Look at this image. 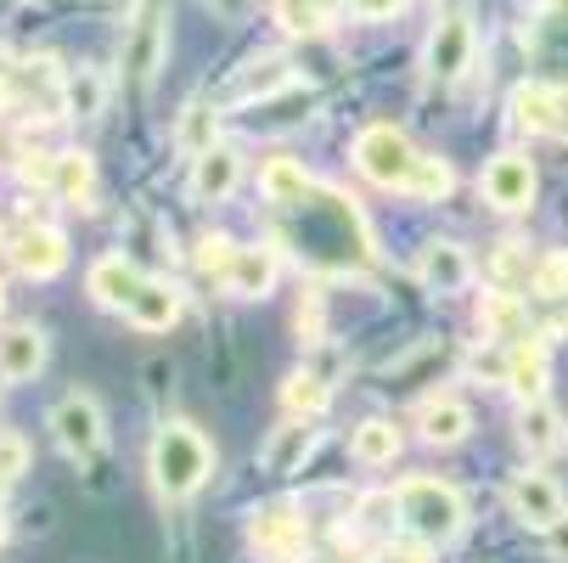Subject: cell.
I'll return each instance as SVG.
<instances>
[{
    "mask_svg": "<svg viewBox=\"0 0 568 563\" xmlns=\"http://www.w3.org/2000/svg\"><path fill=\"white\" fill-rule=\"evenodd\" d=\"M152 485L164 502H186L209 485V473H214V451L209 440L192 429V423H164L152 434Z\"/></svg>",
    "mask_w": 568,
    "mask_h": 563,
    "instance_id": "cell-1",
    "label": "cell"
},
{
    "mask_svg": "<svg viewBox=\"0 0 568 563\" xmlns=\"http://www.w3.org/2000/svg\"><path fill=\"white\" fill-rule=\"evenodd\" d=\"M394 502H399V524L412 530L423 546H450V541L462 535V519H467V513H462L456 485H445V479H428V473L399 479Z\"/></svg>",
    "mask_w": 568,
    "mask_h": 563,
    "instance_id": "cell-2",
    "label": "cell"
},
{
    "mask_svg": "<svg viewBox=\"0 0 568 563\" xmlns=\"http://www.w3.org/2000/svg\"><path fill=\"white\" fill-rule=\"evenodd\" d=\"M417 158L423 152L405 141V130H394V124H366L361 141H355L361 175L372 187H388V192H405V181H412V170H417Z\"/></svg>",
    "mask_w": 568,
    "mask_h": 563,
    "instance_id": "cell-3",
    "label": "cell"
},
{
    "mask_svg": "<svg viewBox=\"0 0 568 563\" xmlns=\"http://www.w3.org/2000/svg\"><path fill=\"white\" fill-rule=\"evenodd\" d=\"M248 546L265 563H298L310 552V519H304V507H293V502L254 507L248 513Z\"/></svg>",
    "mask_w": 568,
    "mask_h": 563,
    "instance_id": "cell-4",
    "label": "cell"
},
{
    "mask_svg": "<svg viewBox=\"0 0 568 563\" xmlns=\"http://www.w3.org/2000/svg\"><path fill=\"white\" fill-rule=\"evenodd\" d=\"M51 434H57V445L73 456V462H91V456H102V445H108V418H102V406L91 394H62L57 406H51Z\"/></svg>",
    "mask_w": 568,
    "mask_h": 563,
    "instance_id": "cell-5",
    "label": "cell"
},
{
    "mask_svg": "<svg viewBox=\"0 0 568 563\" xmlns=\"http://www.w3.org/2000/svg\"><path fill=\"white\" fill-rule=\"evenodd\" d=\"M164 57H170V12H164V0H152V7H141L135 23H130L124 79H130L135 91H146L152 79H158V68H164Z\"/></svg>",
    "mask_w": 568,
    "mask_h": 563,
    "instance_id": "cell-6",
    "label": "cell"
},
{
    "mask_svg": "<svg viewBox=\"0 0 568 563\" xmlns=\"http://www.w3.org/2000/svg\"><path fill=\"white\" fill-rule=\"evenodd\" d=\"M293 79H298V68H293V57H282V51H265V57H254V62H242L236 73H231V86H225V108H242V102H271V97H282V91H293Z\"/></svg>",
    "mask_w": 568,
    "mask_h": 563,
    "instance_id": "cell-7",
    "label": "cell"
},
{
    "mask_svg": "<svg viewBox=\"0 0 568 563\" xmlns=\"http://www.w3.org/2000/svg\"><path fill=\"white\" fill-rule=\"evenodd\" d=\"M507 502H513V513H518L529 530H557V524L568 519V502H562V491H557V479H546L540 468L513 473Z\"/></svg>",
    "mask_w": 568,
    "mask_h": 563,
    "instance_id": "cell-8",
    "label": "cell"
},
{
    "mask_svg": "<svg viewBox=\"0 0 568 563\" xmlns=\"http://www.w3.org/2000/svg\"><path fill=\"white\" fill-rule=\"evenodd\" d=\"M484 198H490L501 214H524L535 203V164L524 152H496L490 164H484Z\"/></svg>",
    "mask_w": 568,
    "mask_h": 563,
    "instance_id": "cell-9",
    "label": "cell"
},
{
    "mask_svg": "<svg viewBox=\"0 0 568 563\" xmlns=\"http://www.w3.org/2000/svg\"><path fill=\"white\" fill-rule=\"evenodd\" d=\"M473 68V18L467 12H445L428 34V79H439V86H450V79H462Z\"/></svg>",
    "mask_w": 568,
    "mask_h": 563,
    "instance_id": "cell-10",
    "label": "cell"
},
{
    "mask_svg": "<svg viewBox=\"0 0 568 563\" xmlns=\"http://www.w3.org/2000/svg\"><path fill=\"white\" fill-rule=\"evenodd\" d=\"M12 265H18L23 277H34V282L62 277V265H68V237H62L57 225H45V220L23 225V231L12 237Z\"/></svg>",
    "mask_w": 568,
    "mask_h": 563,
    "instance_id": "cell-11",
    "label": "cell"
},
{
    "mask_svg": "<svg viewBox=\"0 0 568 563\" xmlns=\"http://www.w3.org/2000/svg\"><path fill=\"white\" fill-rule=\"evenodd\" d=\"M513 119H518L529 135L568 141V97L551 91V86H518V91H513Z\"/></svg>",
    "mask_w": 568,
    "mask_h": 563,
    "instance_id": "cell-12",
    "label": "cell"
},
{
    "mask_svg": "<svg viewBox=\"0 0 568 563\" xmlns=\"http://www.w3.org/2000/svg\"><path fill=\"white\" fill-rule=\"evenodd\" d=\"M417 277L428 293H462L473 282V260L462 243H450V237H434V243H423L417 254Z\"/></svg>",
    "mask_w": 568,
    "mask_h": 563,
    "instance_id": "cell-13",
    "label": "cell"
},
{
    "mask_svg": "<svg viewBox=\"0 0 568 563\" xmlns=\"http://www.w3.org/2000/svg\"><path fill=\"white\" fill-rule=\"evenodd\" d=\"M236 181H242V152L236 147H209V152H197L192 158V198L197 203H225L231 192H236Z\"/></svg>",
    "mask_w": 568,
    "mask_h": 563,
    "instance_id": "cell-14",
    "label": "cell"
},
{
    "mask_svg": "<svg viewBox=\"0 0 568 563\" xmlns=\"http://www.w3.org/2000/svg\"><path fill=\"white\" fill-rule=\"evenodd\" d=\"M141 271L124 260V254H102L91 271H85V288H91V299L102 304V310H130L135 304V293H141Z\"/></svg>",
    "mask_w": 568,
    "mask_h": 563,
    "instance_id": "cell-15",
    "label": "cell"
},
{
    "mask_svg": "<svg viewBox=\"0 0 568 563\" xmlns=\"http://www.w3.org/2000/svg\"><path fill=\"white\" fill-rule=\"evenodd\" d=\"M546 372H551V350H546V339H518L513 350H507V389L524 400H546Z\"/></svg>",
    "mask_w": 568,
    "mask_h": 563,
    "instance_id": "cell-16",
    "label": "cell"
},
{
    "mask_svg": "<svg viewBox=\"0 0 568 563\" xmlns=\"http://www.w3.org/2000/svg\"><path fill=\"white\" fill-rule=\"evenodd\" d=\"M124 315H130V328H141V333H170L181 321V288L164 282V277H146Z\"/></svg>",
    "mask_w": 568,
    "mask_h": 563,
    "instance_id": "cell-17",
    "label": "cell"
},
{
    "mask_svg": "<svg viewBox=\"0 0 568 563\" xmlns=\"http://www.w3.org/2000/svg\"><path fill=\"white\" fill-rule=\"evenodd\" d=\"M417 429H423L428 445L450 451V445H462L473 434V412H467V400H456V394H434V400H423Z\"/></svg>",
    "mask_w": 568,
    "mask_h": 563,
    "instance_id": "cell-18",
    "label": "cell"
},
{
    "mask_svg": "<svg viewBox=\"0 0 568 563\" xmlns=\"http://www.w3.org/2000/svg\"><path fill=\"white\" fill-rule=\"evenodd\" d=\"M478 328H484V339H529V310H524V299L513 293V288H490L478 299Z\"/></svg>",
    "mask_w": 568,
    "mask_h": 563,
    "instance_id": "cell-19",
    "label": "cell"
},
{
    "mask_svg": "<svg viewBox=\"0 0 568 563\" xmlns=\"http://www.w3.org/2000/svg\"><path fill=\"white\" fill-rule=\"evenodd\" d=\"M45 366V333L40 328H12L0 333V378L7 383H29Z\"/></svg>",
    "mask_w": 568,
    "mask_h": 563,
    "instance_id": "cell-20",
    "label": "cell"
},
{
    "mask_svg": "<svg viewBox=\"0 0 568 563\" xmlns=\"http://www.w3.org/2000/svg\"><path fill=\"white\" fill-rule=\"evenodd\" d=\"M315 440H321L315 423H298V418H293V423H282V429L260 445V468H265V473H293V468H304V456L315 451Z\"/></svg>",
    "mask_w": 568,
    "mask_h": 563,
    "instance_id": "cell-21",
    "label": "cell"
},
{
    "mask_svg": "<svg viewBox=\"0 0 568 563\" xmlns=\"http://www.w3.org/2000/svg\"><path fill=\"white\" fill-rule=\"evenodd\" d=\"M225 288L236 299H265L276 288V249H236V260L225 271Z\"/></svg>",
    "mask_w": 568,
    "mask_h": 563,
    "instance_id": "cell-22",
    "label": "cell"
},
{
    "mask_svg": "<svg viewBox=\"0 0 568 563\" xmlns=\"http://www.w3.org/2000/svg\"><path fill=\"white\" fill-rule=\"evenodd\" d=\"M51 192H57L62 203H73V209H91V203H97V158H91V152H62Z\"/></svg>",
    "mask_w": 568,
    "mask_h": 563,
    "instance_id": "cell-23",
    "label": "cell"
},
{
    "mask_svg": "<svg viewBox=\"0 0 568 563\" xmlns=\"http://www.w3.org/2000/svg\"><path fill=\"white\" fill-rule=\"evenodd\" d=\"M310 170L298 164V158H287V152H276V158H265V170H260V192L271 198V203H304L310 198Z\"/></svg>",
    "mask_w": 568,
    "mask_h": 563,
    "instance_id": "cell-24",
    "label": "cell"
},
{
    "mask_svg": "<svg viewBox=\"0 0 568 563\" xmlns=\"http://www.w3.org/2000/svg\"><path fill=\"white\" fill-rule=\"evenodd\" d=\"M327 400H333V383L321 378V372H310V366L282 383V406H287V418H298V423H315L321 412H327Z\"/></svg>",
    "mask_w": 568,
    "mask_h": 563,
    "instance_id": "cell-25",
    "label": "cell"
},
{
    "mask_svg": "<svg viewBox=\"0 0 568 563\" xmlns=\"http://www.w3.org/2000/svg\"><path fill=\"white\" fill-rule=\"evenodd\" d=\"M518 445H524L529 456L557 451V445H562V418H557V406H546V400H529V406L518 412Z\"/></svg>",
    "mask_w": 568,
    "mask_h": 563,
    "instance_id": "cell-26",
    "label": "cell"
},
{
    "mask_svg": "<svg viewBox=\"0 0 568 563\" xmlns=\"http://www.w3.org/2000/svg\"><path fill=\"white\" fill-rule=\"evenodd\" d=\"M349 456H355V462H366V468L394 462V456H399V429H394L388 418H366V423L349 434Z\"/></svg>",
    "mask_w": 568,
    "mask_h": 563,
    "instance_id": "cell-27",
    "label": "cell"
},
{
    "mask_svg": "<svg viewBox=\"0 0 568 563\" xmlns=\"http://www.w3.org/2000/svg\"><path fill=\"white\" fill-rule=\"evenodd\" d=\"M102 108H108V79L97 73V68H73L68 73V119H102Z\"/></svg>",
    "mask_w": 568,
    "mask_h": 563,
    "instance_id": "cell-28",
    "label": "cell"
},
{
    "mask_svg": "<svg viewBox=\"0 0 568 563\" xmlns=\"http://www.w3.org/2000/svg\"><path fill=\"white\" fill-rule=\"evenodd\" d=\"M450 187H456L450 164H445V158H434V152H423V158H417V170H412V181H405V198L439 203V198H450Z\"/></svg>",
    "mask_w": 568,
    "mask_h": 563,
    "instance_id": "cell-29",
    "label": "cell"
},
{
    "mask_svg": "<svg viewBox=\"0 0 568 563\" xmlns=\"http://www.w3.org/2000/svg\"><path fill=\"white\" fill-rule=\"evenodd\" d=\"M276 23L287 34H321L333 29V0H276Z\"/></svg>",
    "mask_w": 568,
    "mask_h": 563,
    "instance_id": "cell-30",
    "label": "cell"
},
{
    "mask_svg": "<svg viewBox=\"0 0 568 563\" xmlns=\"http://www.w3.org/2000/svg\"><path fill=\"white\" fill-rule=\"evenodd\" d=\"M192 260H197L203 277H220V282H225V271H231V260H236V243H231L225 231H209V237H197Z\"/></svg>",
    "mask_w": 568,
    "mask_h": 563,
    "instance_id": "cell-31",
    "label": "cell"
},
{
    "mask_svg": "<svg viewBox=\"0 0 568 563\" xmlns=\"http://www.w3.org/2000/svg\"><path fill=\"white\" fill-rule=\"evenodd\" d=\"M535 293L546 299V304H562L568 299V254H546V260H535Z\"/></svg>",
    "mask_w": 568,
    "mask_h": 563,
    "instance_id": "cell-32",
    "label": "cell"
},
{
    "mask_svg": "<svg viewBox=\"0 0 568 563\" xmlns=\"http://www.w3.org/2000/svg\"><path fill=\"white\" fill-rule=\"evenodd\" d=\"M175 135H181V147H186L192 158H197V152H209V147H214V113H209L203 102H186V119H181V130H175Z\"/></svg>",
    "mask_w": 568,
    "mask_h": 563,
    "instance_id": "cell-33",
    "label": "cell"
},
{
    "mask_svg": "<svg viewBox=\"0 0 568 563\" xmlns=\"http://www.w3.org/2000/svg\"><path fill=\"white\" fill-rule=\"evenodd\" d=\"M490 271H496V288H518V282H529V277H535V265H529V249H524V243H501Z\"/></svg>",
    "mask_w": 568,
    "mask_h": 563,
    "instance_id": "cell-34",
    "label": "cell"
},
{
    "mask_svg": "<svg viewBox=\"0 0 568 563\" xmlns=\"http://www.w3.org/2000/svg\"><path fill=\"white\" fill-rule=\"evenodd\" d=\"M29 473V440L23 434H0V485H18Z\"/></svg>",
    "mask_w": 568,
    "mask_h": 563,
    "instance_id": "cell-35",
    "label": "cell"
},
{
    "mask_svg": "<svg viewBox=\"0 0 568 563\" xmlns=\"http://www.w3.org/2000/svg\"><path fill=\"white\" fill-rule=\"evenodd\" d=\"M18 175H23L29 187H57V158H51V152H23Z\"/></svg>",
    "mask_w": 568,
    "mask_h": 563,
    "instance_id": "cell-36",
    "label": "cell"
},
{
    "mask_svg": "<svg viewBox=\"0 0 568 563\" xmlns=\"http://www.w3.org/2000/svg\"><path fill=\"white\" fill-rule=\"evenodd\" d=\"M349 7V18H361V23H383V18H394L405 0H344Z\"/></svg>",
    "mask_w": 568,
    "mask_h": 563,
    "instance_id": "cell-37",
    "label": "cell"
},
{
    "mask_svg": "<svg viewBox=\"0 0 568 563\" xmlns=\"http://www.w3.org/2000/svg\"><path fill=\"white\" fill-rule=\"evenodd\" d=\"M254 7H260V0H209V12H214L220 23H242Z\"/></svg>",
    "mask_w": 568,
    "mask_h": 563,
    "instance_id": "cell-38",
    "label": "cell"
},
{
    "mask_svg": "<svg viewBox=\"0 0 568 563\" xmlns=\"http://www.w3.org/2000/svg\"><path fill=\"white\" fill-rule=\"evenodd\" d=\"M473 372L490 378V383H507V355H496V350L484 355V350H478V355H473Z\"/></svg>",
    "mask_w": 568,
    "mask_h": 563,
    "instance_id": "cell-39",
    "label": "cell"
},
{
    "mask_svg": "<svg viewBox=\"0 0 568 563\" xmlns=\"http://www.w3.org/2000/svg\"><path fill=\"white\" fill-rule=\"evenodd\" d=\"M546 541H551V557H557V563H568V519H562L557 530H546Z\"/></svg>",
    "mask_w": 568,
    "mask_h": 563,
    "instance_id": "cell-40",
    "label": "cell"
},
{
    "mask_svg": "<svg viewBox=\"0 0 568 563\" xmlns=\"http://www.w3.org/2000/svg\"><path fill=\"white\" fill-rule=\"evenodd\" d=\"M551 333H562V339H568V299H562V304H551Z\"/></svg>",
    "mask_w": 568,
    "mask_h": 563,
    "instance_id": "cell-41",
    "label": "cell"
},
{
    "mask_svg": "<svg viewBox=\"0 0 568 563\" xmlns=\"http://www.w3.org/2000/svg\"><path fill=\"white\" fill-rule=\"evenodd\" d=\"M377 563H428V557H423V552H383Z\"/></svg>",
    "mask_w": 568,
    "mask_h": 563,
    "instance_id": "cell-42",
    "label": "cell"
},
{
    "mask_svg": "<svg viewBox=\"0 0 568 563\" xmlns=\"http://www.w3.org/2000/svg\"><path fill=\"white\" fill-rule=\"evenodd\" d=\"M113 12H141V7H152V0H108Z\"/></svg>",
    "mask_w": 568,
    "mask_h": 563,
    "instance_id": "cell-43",
    "label": "cell"
},
{
    "mask_svg": "<svg viewBox=\"0 0 568 563\" xmlns=\"http://www.w3.org/2000/svg\"><path fill=\"white\" fill-rule=\"evenodd\" d=\"M0 546H7V513H0Z\"/></svg>",
    "mask_w": 568,
    "mask_h": 563,
    "instance_id": "cell-44",
    "label": "cell"
},
{
    "mask_svg": "<svg viewBox=\"0 0 568 563\" xmlns=\"http://www.w3.org/2000/svg\"><path fill=\"white\" fill-rule=\"evenodd\" d=\"M0 310H7V288H0Z\"/></svg>",
    "mask_w": 568,
    "mask_h": 563,
    "instance_id": "cell-45",
    "label": "cell"
},
{
    "mask_svg": "<svg viewBox=\"0 0 568 563\" xmlns=\"http://www.w3.org/2000/svg\"><path fill=\"white\" fill-rule=\"evenodd\" d=\"M551 7H562V12H568V0H551Z\"/></svg>",
    "mask_w": 568,
    "mask_h": 563,
    "instance_id": "cell-46",
    "label": "cell"
},
{
    "mask_svg": "<svg viewBox=\"0 0 568 563\" xmlns=\"http://www.w3.org/2000/svg\"><path fill=\"white\" fill-rule=\"evenodd\" d=\"M0 491H7V485H0Z\"/></svg>",
    "mask_w": 568,
    "mask_h": 563,
    "instance_id": "cell-47",
    "label": "cell"
}]
</instances>
